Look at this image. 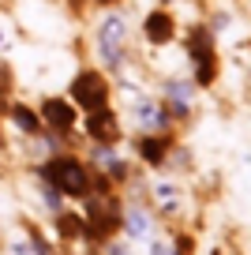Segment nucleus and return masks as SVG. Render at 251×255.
<instances>
[{"instance_id": "obj_1", "label": "nucleus", "mask_w": 251, "mask_h": 255, "mask_svg": "<svg viewBox=\"0 0 251 255\" xmlns=\"http://www.w3.org/2000/svg\"><path fill=\"white\" fill-rule=\"evenodd\" d=\"M127 53V23L124 15H105L98 23V56H102L105 68H120Z\"/></svg>"}, {"instance_id": "obj_2", "label": "nucleus", "mask_w": 251, "mask_h": 255, "mask_svg": "<svg viewBox=\"0 0 251 255\" xmlns=\"http://www.w3.org/2000/svg\"><path fill=\"white\" fill-rule=\"evenodd\" d=\"M45 180H53V188L64 195H83L87 191V169L75 158H53L45 165Z\"/></svg>"}, {"instance_id": "obj_3", "label": "nucleus", "mask_w": 251, "mask_h": 255, "mask_svg": "<svg viewBox=\"0 0 251 255\" xmlns=\"http://www.w3.org/2000/svg\"><path fill=\"white\" fill-rule=\"evenodd\" d=\"M71 102L83 109H102L105 105V79L98 72H79L71 79Z\"/></svg>"}, {"instance_id": "obj_4", "label": "nucleus", "mask_w": 251, "mask_h": 255, "mask_svg": "<svg viewBox=\"0 0 251 255\" xmlns=\"http://www.w3.org/2000/svg\"><path fill=\"white\" fill-rule=\"evenodd\" d=\"M41 120H45L49 128H56V131H71V124H75V105L64 102V98H49V102L41 105Z\"/></svg>"}, {"instance_id": "obj_5", "label": "nucleus", "mask_w": 251, "mask_h": 255, "mask_svg": "<svg viewBox=\"0 0 251 255\" xmlns=\"http://www.w3.org/2000/svg\"><path fill=\"white\" fill-rule=\"evenodd\" d=\"M131 120H135L139 128H161L165 120H169V113H165L157 102H146V98H139V102L131 105Z\"/></svg>"}, {"instance_id": "obj_6", "label": "nucleus", "mask_w": 251, "mask_h": 255, "mask_svg": "<svg viewBox=\"0 0 251 255\" xmlns=\"http://www.w3.org/2000/svg\"><path fill=\"white\" fill-rule=\"evenodd\" d=\"M173 15H169V11H150L146 15V38L154 41V45H165V41L173 38Z\"/></svg>"}, {"instance_id": "obj_7", "label": "nucleus", "mask_w": 251, "mask_h": 255, "mask_svg": "<svg viewBox=\"0 0 251 255\" xmlns=\"http://www.w3.org/2000/svg\"><path fill=\"white\" fill-rule=\"evenodd\" d=\"M161 90L169 94V105L176 113H188V105H191V83L188 79H165Z\"/></svg>"}, {"instance_id": "obj_8", "label": "nucleus", "mask_w": 251, "mask_h": 255, "mask_svg": "<svg viewBox=\"0 0 251 255\" xmlns=\"http://www.w3.org/2000/svg\"><path fill=\"white\" fill-rule=\"evenodd\" d=\"M90 135L94 139H105V143H109V139H117V120H113V113L105 109H90Z\"/></svg>"}, {"instance_id": "obj_9", "label": "nucleus", "mask_w": 251, "mask_h": 255, "mask_svg": "<svg viewBox=\"0 0 251 255\" xmlns=\"http://www.w3.org/2000/svg\"><path fill=\"white\" fill-rule=\"evenodd\" d=\"M124 229H127V237H131V240H139V237H146V233H150V218L142 214V210H127Z\"/></svg>"}, {"instance_id": "obj_10", "label": "nucleus", "mask_w": 251, "mask_h": 255, "mask_svg": "<svg viewBox=\"0 0 251 255\" xmlns=\"http://www.w3.org/2000/svg\"><path fill=\"white\" fill-rule=\"evenodd\" d=\"M139 154H142L146 161H154V165H161V158H165V139H161V135H150V139H142Z\"/></svg>"}, {"instance_id": "obj_11", "label": "nucleus", "mask_w": 251, "mask_h": 255, "mask_svg": "<svg viewBox=\"0 0 251 255\" xmlns=\"http://www.w3.org/2000/svg\"><path fill=\"white\" fill-rule=\"evenodd\" d=\"M11 117H15V124L23 128V131H38V117H34V113H26L23 105H15V113H11Z\"/></svg>"}, {"instance_id": "obj_12", "label": "nucleus", "mask_w": 251, "mask_h": 255, "mask_svg": "<svg viewBox=\"0 0 251 255\" xmlns=\"http://www.w3.org/2000/svg\"><path fill=\"white\" fill-rule=\"evenodd\" d=\"M154 195H157V203H165V207H176V195H180V191H176L173 184H157Z\"/></svg>"}, {"instance_id": "obj_13", "label": "nucleus", "mask_w": 251, "mask_h": 255, "mask_svg": "<svg viewBox=\"0 0 251 255\" xmlns=\"http://www.w3.org/2000/svg\"><path fill=\"white\" fill-rule=\"evenodd\" d=\"M11 45V38H8V30H4V23H0V49H8Z\"/></svg>"}, {"instance_id": "obj_14", "label": "nucleus", "mask_w": 251, "mask_h": 255, "mask_svg": "<svg viewBox=\"0 0 251 255\" xmlns=\"http://www.w3.org/2000/svg\"><path fill=\"white\" fill-rule=\"evenodd\" d=\"M11 255H26V244H23V240H15V244H11Z\"/></svg>"}, {"instance_id": "obj_15", "label": "nucleus", "mask_w": 251, "mask_h": 255, "mask_svg": "<svg viewBox=\"0 0 251 255\" xmlns=\"http://www.w3.org/2000/svg\"><path fill=\"white\" fill-rule=\"evenodd\" d=\"M109 255H127V248H124V244H113V248H109Z\"/></svg>"}, {"instance_id": "obj_16", "label": "nucleus", "mask_w": 251, "mask_h": 255, "mask_svg": "<svg viewBox=\"0 0 251 255\" xmlns=\"http://www.w3.org/2000/svg\"><path fill=\"white\" fill-rule=\"evenodd\" d=\"M150 255H173V252H169L165 244H154V252H150Z\"/></svg>"}, {"instance_id": "obj_17", "label": "nucleus", "mask_w": 251, "mask_h": 255, "mask_svg": "<svg viewBox=\"0 0 251 255\" xmlns=\"http://www.w3.org/2000/svg\"><path fill=\"white\" fill-rule=\"evenodd\" d=\"M102 4H117V0H102Z\"/></svg>"}]
</instances>
